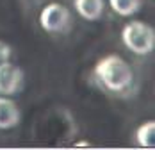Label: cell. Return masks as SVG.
Returning a JSON list of instances; mask_svg holds the SVG:
<instances>
[{"label":"cell","mask_w":155,"mask_h":150,"mask_svg":"<svg viewBox=\"0 0 155 150\" xmlns=\"http://www.w3.org/2000/svg\"><path fill=\"white\" fill-rule=\"evenodd\" d=\"M121 39L128 50L137 56H146L155 46V32L150 25L143 22H130L121 30Z\"/></svg>","instance_id":"7a4b0ae2"},{"label":"cell","mask_w":155,"mask_h":150,"mask_svg":"<svg viewBox=\"0 0 155 150\" xmlns=\"http://www.w3.org/2000/svg\"><path fill=\"white\" fill-rule=\"evenodd\" d=\"M20 123L18 105L5 97H0V129H13Z\"/></svg>","instance_id":"5b68a950"},{"label":"cell","mask_w":155,"mask_h":150,"mask_svg":"<svg viewBox=\"0 0 155 150\" xmlns=\"http://www.w3.org/2000/svg\"><path fill=\"white\" fill-rule=\"evenodd\" d=\"M75 11L84 20H98L104 13V0H73Z\"/></svg>","instance_id":"8992f818"},{"label":"cell","mask_w":155,"mask_h":150,"mask_svg":"<svg viewBox=\"0 0 155 150\" xmlns=\"http://www.w3.org/2000/svg\"><path fill=\"white\" fill-rule=\"evenodd\" d=\"M23 72L9 61L0 64V93L2 95H15L21 88Z\"/></svg>","instance_id":"277c9868"},{"label":"cell","mask_w":155,"mask_h":150,"mask_svg":"<svg viewBox=\"0 0 155 150\" xmlns=\"http://www.w3.org/2000/svg\"><path fill=\"white\" fill-rule=\"evenodd\" d=\"M94 77L110 93H127L134 82L132 68L128 66V63L123 57H120L116 54L105 56L104 59L96 63Z\"/></svg>","instance_id":"6da1fadb"},{"label":"cell","mask_w":155,"mask_h":150,"mask_svg":"<svg viewBox=\"0 0 155 150\" xmlns=\"http://www.w3.org/2000/svg\"><path fill=\"white\" fill-rule=\"evenodd\" d=\"M39 23L47 32H66L71 23V15L62 4L52 2L41 11Z\"/></svg>","instance_id":"3957f363"},{"label":"cell","mask_w":155,"mask_h":150,"mask_svg":"<svg viewBox=\"0 0 155 150\" xmlns=\"http://www.w3.org/2000/svg\"><path fill=\"white\" fill-rule=\"evenodd\" d=\"M136 139L141 147H146V148H153L155 145V123L152 120L141 123L136 131Z\"/></svg>","instance_id":"52a82bcc"},{"label":"cell","mask_w":155,"mask_h":150,"mask_svg":"<svg viewBox=\"0 0 155 150\" xmlns=\"http://www.w3.org/2000/svg\"><path fill=\"white\" fill-rule=\"evenodd\" d=\"M109 4L112 11L120 16H130L137 13L141 7V0H109Z\"/></svg>","instance_id":"ba28073f"},{"label":"cell","mask_w":155,"mask_h":150,"mask_svg":"<svg viewBox=\"0 0 155 150\" xmlns=\"http://www.w3.org/2000/svg\"><path fill=\"white\" fill-rule=\"evenodd\" d=\"M9 57H11V46L0 41V64L4 61H9Z\"/></svg>","instance_id":"9c48e42d"}]
</instances>
